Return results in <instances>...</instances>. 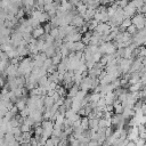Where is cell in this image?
<instances>
[{
  "label": "cell",
  "mask_w": 146,
  "mask_h": 146,
  "mask_svg": "<svg viewBox=\"0 0 146 146\" xmlns=\"http://www.w3.org/2000/svg\"><path fill=\"white\" fill-rule=\"evenodd\" d=\"M29 22H30V25H31L33 29H36V27L40 26V22L36 21V19H34V18H32V17L29 18Z\"/></svg>",
  "instance_id": "obj_28"
},
{
  "label": "cell",
  "mask_w": 146,
  "mask_h": 146,
  "mask_svg": "<svg viewBox=\"0 0 146 146\" xmlns=\"http://www.w3.org/2000/svg\"><path fill=\"white\" fill-rule=\"evenodd\" d=\"M124 146H136V144H135V141H132V140H127V143H125Z\"/></svg>",
  "instance_id": "obj_33"
},
{
  "label": "cell",
  "mask_w": 146,
  "mask_h": 146,
  "mask_svg": "<svg viewBox=\"0 0 146 146\" xmlns=\"http://www.w3.org/2000/svg\"><path fill=\"white\" fill-rule=\"evenodd\" d=\"M31 128H32V125H30V124H27V123H25V122H23V123L21 124V130H22V132H31Z\"/></svg>",
  "instance_id": "obj_25"
},
{
  "label": "cell",
  "mask_w": 146,
  "mask_h": 146,
  "mask_svg": "<svg viewBox=\"0 0 146 146\" xmlns=\"http://www.w3.org/2000/svg\"><path fill=\"white\" fill-rule=\"evenodd\" d=\"M55 40L56 39H59V29L58 27H54L51 31H50V33H49Z\"/></svg>",
  "instance_id": "obj_23"
},
{
  "label": "cell",
  "mask_w": 146,
  "mask_h": 146,
  "mask_svg": "<svg viewBox=\"0 0 146 146\" xmlns=\"http://www.w3.org/2000/svg\"><path fill=\"white\" fill-rule=\"evenodd\" d=\"M75 8H76V13H78L79 15H81V16H83V15L87 13V10H88V6H87V3H84L83 1L79 2V3L75 6Z\"/></svg>",
  "instance_id": "obj_10"
},
{
  "label": "cell",
  "mask_w": 146,
  "mask_h": 146,
  "mask_svg": "<svg viewBox=\"0 0 146 146\" xmlns=\"http://www.w3.org/2000/svg\"><path fill=\"white\" fill-rule=\"evenodd\" d=\"M56 91H57L62 97H64L65 95H67V92H66V88H65L63 84H62V86H58L57 89H56Z\"/></svg>",
  "instance_id": "obj_27"
},
{
  "label": "cell",
  "mask_w": 146,
  "mask_h": 146,
  "mask_svg": "<svg viewBox=\"0 0 146 146\" xmlns=\"http://www.w3.org/2000/svg\"><path fill=\"white\" fill-rule=\"evenodd\" d=\"M83 75L82 74H74V84H78V86H80L81 84V82H82V80H83Z\"/></svg>",
  "instance_id": "obj_24"
},
{
  "label": "cell",
  "mask_w": 146,
  "mask_h": 146,
  "mask_svg": "<svg viewBox=\"0 0 146 146\" xmlns=\"http://www.w3.org/2000/svg\"><path fill=\"white\" fill-rule=\"evenodd\" d=\"M132 63H133V59L132 58H120V60H119V67H120L121 72L124 73V74L129 73Z\"/></svg>",
  "instance_id": "obj_4"
},
{
  "label": "cell",
  "mask_w": 146,
  "mask_h": 146,
  "mask_svg": "<svg viewBox=\"0 0 146 146\" xmlns=\"http://www.w3.org/2000/svg\"><path fill=\"white\" fill-rule=\"evenodd\" d=\"M44 34H46V31H44V27H42V26H39L36 29H33V31H32V36L34 39H40Z\"/></svg>",
  "instance_id": "obj_9"
},
{
  "label": "cell",
  "mask_w": 146,
  "mask_h": 146,
  "mask_svg": "<svg viewBox=\"0 0 146 146\" xmlns=\"http://www.w3.org/2000/svg\"><path fill=\"white\" fill-rule=\"evenodd\" d=\"M48 78H49V81H51V82H55V83L60 82L59 73H58L57 71H56V72H54V73H51V74H49V75H48Z\"/></svg>",
  "instance_id": "obj_19"
},
{
  "label": "cell",
  "mask_w": 146,
  "mask_h": 146,
  "mask_svg": "<svg viewBox=\"0 0 146 146\" xmlns=\"http://www.w3.org/2000/svg\"><path fill=\"white\" fill-rule=\"evenodd\" d=\"M135 144H136V146H146V139L139 137L135 140Z\"/></svg>",
  "instance_id": "obj_30"
},
{
  "label": "cell",
  "mask_w": 146,
  "mask_h": 146,
  "mask_svg": "<svg viewBox=\"0 0 146 146\" xmlns=\"http://www.w3.org/2000/svg\"><path fill=\"white\" fill-rule=\"evenodd\" d=\"M143 1H144V2H146V0H143Z\"/></svg>",
  "instance_id": "obj_35"
},
{
  "label": "cell",
  "mask_w": 146,
  "mask_h": 146,
  "mask_svg": "<svg viewBox=\"0 0 146 146\" xmlns=\"http://www.w3.org/2000/svg\"><path fill=\"white\" fill-rule=\"evenodd\" d=\"M145 7H146V2H145Z\"/></svg>",
  "instance_id": "obj_37"
},
{
  "label": "cell",
  "mask_w": 146,
  "mask_h": 146,
  "mask_svg": "<svg viewBox=\"0 0 146 146\" xmlns=\"http://www.w3.org/2000/svg\"><path fill=\"white\" fill-rule=\"evenodd\" d=\"M94 83H95V79L90 78L89 75L84 76L82 82H81V84H80V89L81 90H86V91L94 90Z\"/></svg>",
  "instance_id": "obj_5"
},
{
  "label": "cell",
  "mask_w": 146,
  "mask_h": 146,
  "mask_svg": "<svg viewBox=\"0 0 146 146\" xmlns=\"http://www.w3.org/2000/svg\"><path fill=\"white\" fill-rule=\"evenodd\" d=\"M71 25H73L74 27H78L79 29V27H82L83 25H86V21H84V18L81 15L75 14L74 17H73V19H72Z\"/></svg>",
  "instance_id": "obj_6"
},
{
  "label": "cell",
  "mask_w": 146,
  "mask_h": 146,
  "mask_svg": "<svg viewBox=\"0 0 146 146\" xmlns=\"http://www.w3.org/2000/svg\"><path fill=\"white\" fill-rule=\"evenodd\" d=\"M42 128H43V133L42 136L46 137V138H50L52 136V132H54V128H55V123L52 120H43L42 123H41Z\"/></svg>",
  "instance_id": "obj_2"
},
{
  "label": "cell",
  "mask_w": 146,
  "mask_h": 146,
  "mask_svg": "<svg viewBox=\"0 0 146 146\" xmlns=\"http://www.w3.org/2000/svg\"><path fill=\"white\" fill-rule=\"evenodd\" d=\"M143 88H144V87H143V83H141V82H138V83L130 84L129 88H128V91H129V92H135V94H137V92H139Z\"/></svg>",
  "instance_id": "obj_11"
},
{
  "label": "cell",
  "mask_w": 146,
  "mask_h": 146,
  "mask_svg": "<svg viewBox=\"0 0 146 146\" xmlns=\"http://www.w3.org/2000/svg\"><path fill=\"white\" fill-rule=\"evenodd\" d=\"M79 90H80V86L74 84L72 88L68 89V91H67V97H70V98H74V97L76 96V94L79 92Z\"/></svg>",
  "instance_id": "obj_13"
},
{
  "label": "cell",
  "mask_w": 146,
  "mask_h": 146,
  "mask_svg": "<svg viewBox=\"0 0 146 146\" xmlns=\"http://www.w3.org/2000/svg\"><path fill=\"white\" fill-rule=\"evenodd\" d=\"M127 32L129 33V34H131V35H135L137 32H138V29L136 27V25H133V24H131L128 29H127Z\"/></svg>",
  "instance_id": "obj_26"
},
{
  "label": "cell",
  "mask_w": 146,
  "mask_h": 146,
  "mask_svg": "<svg viewBox=\"0 0 146 146\" xmlns=\"http://www.w3.org/2000/svg\"><path fill=\"white\" fill-rule=\"evenodd\" d=\"M81 127L83 130L89 129V117L88 116H82L81 117Z\"/></svg>",
  "instance_id": "obj_21"
},
{
  "label": "cell",
  "mask_w": 146,
  "mask_h": 146,
  "mask_svg": "<svg viewBox=\"0 0 146 146\" xmlns=\"http://www.w3.org/2000/svg\"><path fill=\"white\" fill-rule=\"evenodd\" d=\"M123 11H124L125 17H133V16L136 15V11H138V10H137V8L133 6V3L130 1V2L128 3V6H127L125 8H123Z\"/></svg>",
  "instance_id": "obj_8"
},
{
  "label": "cell",
  "mask_w": 146,
  "mask_h": 146,
  "mask_svg": "<svg viewBox=\"0 0 146 146\" xmlns=\"http://www.w3.org/2000/svg\"><path fill=\"white\" fill-rule=\"evenodd\" d=\"M102 97H103V96H102L100 92H92L90 96H88V98H89V103H98V102L100 100Z\"/></svg>",
  "instance_id": "obj_15"
},
{
  "label": "cell",
  "mask_w": 146,
  "mask_h": 146,
  "mask_svg": "<svg viewBox=\"0 0 146 146\" xmlns=\"http://www.w3.org/2000/svg\"><path fill=\"white\" fill-rule=\"evenodd\" d=\"M144 15H145V17H146V13H145V14H144Z\"/></svg>",
  "instance_id": "obj_36"
},
{
  "label": "cell",
  "mask_w": 146,
  "mask_h": 146,
  "mask_svg": "<svg viewBox=\"0 0 146 146\" xmlns=\"http://www.w3.org/2000/svg\"><path fill=\"white\" fill-rule=\"evenodd\" d=\"M114 131L112 130V128L111 127H108V128H106L105 129V135H106V137H110V136H112V133H113Z\"/></svg>",
  "instance_id": "obj_32"
},
{
  "label": "cell",
  "mask_w": 146,
  "mask_h": 146,
  "mask_svg": "<svg viewBox=\"0 0 146 146\" xmlns=\"http://www.w3.org/2000/svg\"><path fill=\"white\" fill-rule=\"evenodd\" d=\"M137 138H139V129H138V127H129V129H128V140L135 141Z\"/></svg>",
  "instance_id": "obj_7"
},
{
  "label": "cell",
  "mask_w": 146,
  "mask_h": 146,
  "mask_svg": "<svg viewBox=\"0 0 146 146\" xmlns=\"http://www.w3.org/2000/svg\"><path fill=\"white\" fill-rule=\"evenodd\" d=\"M108 127H112L111 120H107L105 117H100L99 119V129H106Z\"/></svg>",
  "instance_id": "obj_14"
},
{
  "label": "cell",
  "mask_w": 146,
  "mask_h": 146,
  "mask_svg": "<svg viewBox=\"0 0 146 146\" xmlns=\"http://www.w3.org/2000/svg\"><path fill=\"white\" fill-rule=\"evenodd\" d=\"M122 115H123V117H124L125 120L133 117V116H135V110H133V107H125V108L123 110Z\"/></svg>",
  "instance_id": "obj_12"
},
{
  "label": "cell",
  "mask_w": 146,
  "mask_h": 146,
  "mask_svg": "<svg viewBox=\"0 0 146 146\" xmlns=\"http://www.w3.org/2000/svg\"><path fill=\"white\" fill-rule=\"evenodd\" d=\"M131 21H132V24L136 25V27L138 29V31H139V30H144L145 23H146V17H145L144 14L137 13V14L131 18Z\"/></svg>",
  "instance_id": "obj_3"
},
{
  "label": "cell",
  "mask_w": 146,
  "mask_h": 146,
  "mask_svg": "<svg viewBox=\"0 0 146 146\" xmlns=\"http://www.w3.org/2000/svg\"><path fill=\"white\" fill-rule=\"evenodd\" d=\"M51 65H54V64H52V60H51V58H47V60L43 63V66H42V67H43L46 71H48V68H49Z\"/></svg>",
  "instance_id": "obj_31"
},
{
  "label": "cell",
  "mask_w": 146,
  "mask_h": 146,
  "mask_svg": "<svg viewBox=\"0 0 146 146\" xmlns=\"http://www.w3.org/2000/svg\"><path fill=\"white\" fill-rule=\"evenodd\" d=\"M138 129H139V137L146 139V125L140 124V125H138Z\"/></svg>",
  "instance_id": "obj_22"
},
{
  "label": "cell",
  "mask_w": 146,
  "mask_h": 146,
  "mask_svg": "<svg viewBox=\"0 0 146 146\" xmlns=\"http://www.w3.org/2000/svg\"><path fill=\"white\" fill-rule=\"evenodd\" d=\"M55 104H56V103H55V100H54L52 97H50V96H46V97H44V108H50V107H52Z\"/></svg>",
  "instance_id": "obj_17"
},
{
  "label": "cell",
  "mask_w": 146,
  "mask_h": 146,
  "mask_svg": "<svg viewBox=\"0 0 146 146\" xmlns=\"http://www.w3.org/2000/svg\"><path fill=\"white\" fill-rule=\"evenodd\" d=\"M131 24H132L131 18H130V17H127V18H124V21L121 23V25H120L119 27H120V30H121V31H127V29H128Z\"/></svg>",
  "instance_id": "obj_16"
},
{
  "label": "cell",
  "mask_w": 146,
  "mask_h": 146,
  "mask_svg": "<svg viewBox=\"0 0 146 146\" xmlns=\"http://www.w3.org/2000/svg\"><path fill=\"white\" fill-rule=\"evenodd\" d=\"M116 44L115 42H103L100 46H99V51L103 54V55H114L116 54Z\"/></svg>",
  "instance_id": "obj_1"
},
{
  "label": "cell",
  "mask_w": 146,
  "mask_h": 146,
  "mask_svg": "<svg viewBox=\"0 0 146 146\" xmlns=\"http://www.w3.org/2000/svg\"><path fill=\"white\" fill-rule=\"evenodd\" d=\"M42 133H43L42 125H35V128H34V136H42Z\"/></svg>",
  "instance_id": "obj_29"
},
{
  "label": "cell",
  "mask_w": 146,
  "mask_h": 146,
  "mask_svg": "<svg viewBox=\"0 0 146 146\" xmlns=\"http://www.w3.org/2000/svg\"><path fill=\"white\" fill-rule=\"evenodd\" d=\"M62 59H63V56H62V54H60L59 51H57V52H56V55L51 57L52 64H54V65H56V66H57V65H58V64L62 62Z\"/></svg>",
  "instance_id": "obj_18"
},
{
  "label": "cell",
  "mask_w": 146,
  "mask_h": 146,
  "mask_svg": "<svg viewBox=\"0 0 146 146\" xmlns=\"http://www.w3.org/2000/svg\"><path fill=\"white\" fill-rule=\"evenodd\" d=\"M70 1L72 2V5H73V6H76L79 2H81V1H83V0H70Z\"/></svg>",
  "instance_id": "obj_34"
},
{
  "label": "cell",
  "mask_w": 146,
  "mask_h": 146,
  "mask_svg": "<svg viewBox=\"0 0 146 146\" xmlns=\"http://www.w3.org/2000/svg\"><path fill=\"white\" fill-rule=\"evenodd\" d=\"M31 139H32V137H31V132H23L19 143H21V144H22V143H31Z\"/></svg>",
  "instance_id": "obj_20"
}]
</instances>
